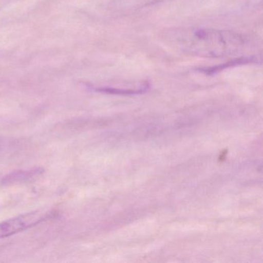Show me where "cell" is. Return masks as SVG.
I'll return each instance as SVG.
<instances>
[{"label": "cell", "mask_w": 263, "mask_h": 263, "mask_svg": "<svg viewBox=\"0 0 263 263\" xmlns=\"http://www.w3.org/2000/svg\"><path fill=\"white\" fill-rule=\"evenodd\" d=\"M177 47L183 53L199 58H219L231 56L242 50L243 36L229 30L192 28L177 32Z\"/></svg>", "instance_id": "1"}, {"label": "cell", "mask_w": 263, "mask_h": 263, "mask_svg": "<svg viewBox=\"0 0 263 263\" xmlns=\"http://www.w3.org/2000/svg\"><path fill=\"white\" fill-rule=\"evenodd\" d=\"M55 215L56 212L53 210L40 209L3 221L0 223V238H7L26 229L34 227L53 218Z\"/></svg>", "instance_id": "2"}, {"label": "cell", "mask_w": 263, "mask_h": 263, "mask_svg": "<svg viewBox=\"0 0 263 263\" xmlns=\"http://www.w3.org/2000/svg\"><path fill=\"white\" fill-rule=\"evenodd\" d=\"M150 88L148 84H144L141 88L137 90H127V89L114 88V87H99L95 89L96 91L102 93H110V95H136L145 93Z\"/></svg>", "instance_id": "3"}, {"label": "cell", "mask_w": 263, "mask_h": 263, "mask_svg": "<svg viewBox=\"0 0 263 263\" xmlns=\"http://www.w3.org/2000/svg\"><path fill=\"white\" fill-rule=\"evenodd\" d=\"M258 61V59L255 57H252V58H239V59L234 60V61H231V62L226 63V64H222L221 66H218V67H209V68H202L201 71L203 73H206V74H214V73H217L220 70H223V69L228 68V67H232V66L239 65V64H249V63H255Z\"/></svg>", "instance_id": "4"}]
</instances>
